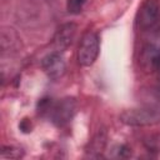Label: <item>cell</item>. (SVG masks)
<instances>
[{
  "label": "cell",
  "instance_id": "obj_13",
  "mask_svg": "<svg viewBox=\"0 0 160 160\" xmlns=\"http://www.w3.org/2000/svg\"><path fill=\"white\" fill-rule=\"evenodd\" d=\"M20 129L24 131V132H30L31 131V124H30V121L28 120V119H24L21 122H20Z\"/></svg>",
  "mask_w": 160,
  "mask_h": 160
},
{
  "label": "cell",
  "instance_id": "obj_10",
  "mask_svg": "<svg viewBox=\"0 0 160 160\" xmlns=\"http://www.w3.org/2000/svg\"><path fill=\"white\" fill-rule=\"evenodd\" d=\"M142 145L149 152L159 154L160 152V131L144 136L142 138Z\"/></svg>",
  "mask_w": 160,
  "mask_h": 160
},
{
  "label": "cell",
  "instance_id": "obj_9",
  "mask_svg": "<svg viewBox=\"0 0 160 160\" xmlns=\"http://www.w3.org/2000/svg\"><path fill=\"white\" fill-rule=\"evenodd\" d=\"M106 139H108L106 138V131L104 129L102 130H99L96 132V135L92 138V140H90L89 146L86 148V152L90 156H100L101 152L105 149Z\"/></svg>",
  "mask_w": 160,
  "mask_h": 160
},
{
  "label": "cell",
  "instance_id": "obj_7",
  "mask_svg": "<svg viewBox=\"0 0 160 160\" xmlns=\"http://www.w3.org/2000/svg\"><path fill=\"white\" fill-rule=\"evenodd\" d=\"M140 65L145 71H154L160 65V50L151 44L145 45L141 50Z\"/></svg>",
  "mask_w": 160,
  "mask_h": 160
},
{
  "label": "cell",
  "instance_id": "obj_5",
  "mask_svg": "<svg viewBox=\"0 0 160 160\" xmlns=\"http://www.w3.org/2000/svg\"><path fill=\"white\" fill-rule=\"evenodd\" d=\"M41 68L50 80H59L66 72V62L60 51H52L42 58Z\"/></svg>",
  "mask_w": 160,
  "mask_h": 160
},
{
  "label": "cell",
  "instance_id": "obj_6",
  "mask_svg": "<svg viewBox=\"0 0 160 160\" xmlns=\"http://www.w3.org/2000/svg\"><path fill=\"white\" fill-rule=\"evenodd\" d=\"M78 31V25L75 22H65L61 26H59V29L56 30L55 35H54V48L56 51H65L74 41L75 35Z\"/></svg>",
  "mask_w": 160,
  "mask_h": 160
},
{
  "label": "cell",
  "instance_id": "obj_3",
  "mask_svg": "<svg viewBox=\"0 0 160 160\" xmlns=\"http://www.w3.org/2000/svg\"><path fill=\"white\" fill-rule=\"evenodd\" d=\"M76 112V100L74 98H64L56 102L51 104L49 110V118L54 125L58 128H62L68 125Z\"/></svg>",
  "mask_w": 160,
  "mask_h": 160
},
{
  "label": "cell",
  "instance_id": "obj_11",
  "mask_svg": "<svg viewBox=\"0 0 160 160\" xmlns=\"http://www.w3.org/2000/svg\"><path fill=\"white\" fill-rule=\"evenodd\" d=\"M24 156V150L12 145H4L1 148L2 159H20Z\"/></svg>",
  "mask_w": 160,
  "mask_h": 160
},
{
  "label": "cell",
  "instance_id": "obj_4",
  "mask_svg": "<svg viewBox=\"0 0 160 160\" xmlns=\"http://www.w3.org/2000/svg\"><path fill=\"white\" fill-rule=\"evenodd\" d=\"M160 5L158 0H144L135 16V24L141 30L151 29L159 19Z\"/></svg>",
  "mask_w": 160,
  "mask_h": 160
},
{
  "label": "cell",
  "instance_id": "obj_8",
  "mask_svg": "<svg viewBox=\"0 0 160 160\" xmlns=\"http://www.w3.org/2000/svg\"><path fill=\"white\" fill-rule=\"evenodd\" d=\"M1 51L2 52H15L21 48V41L16 31L11 28H2L1 30Z\"/></svg>",
  "mask_w": 160,
  "mask_h": 160
},
{
  "label": "cell",
  "instance_id": "obj_2",
  "mask_svg": "<svg viewBox=\"0 0 160 160\" xmlns=\"http://www.w3.org/2000/svg\"><path fill=\"white\" fill-rule=\"evenodd\" d=\"M120 121L128 126H150L160 122V110L156 108L128 109L120 114Z\"/></svg>",
  "mask_w": 160,
  "mask_h": 160
},
{
  "label": "cell",
  "instance_id": "obj_12",
  "mask_svg": "<svg viewBox=\"0 0 160 160\" xmlns=\"http://www.w3.org/2000/svg\"><path fill=\"white\" fill-rule=\"evenodd\" d=\"M85 2H86V0H68V2H66V10H68L69 14L78 15V14L81 12Z\"/></svg>",
  "mask_w": 160,
  "mask_h": 160
},
{
  "label": "cell",
  "instance_id": "obj_1",
  "mask_svg": "<svg viewBox=\"0 0 160 160\" xmlns=\"http://www.w3.org/2000/svg\"><path fill=\"white\" fill-rule=\"evenodd\" d=\"M100 51V39L99 34L94 30H88L82 34L79 46H78V52H76V59L79 65L81 66H91Z\"/></svg>",
  "mask_w": 160,
  "mask_h": 160
}]
</instances>
